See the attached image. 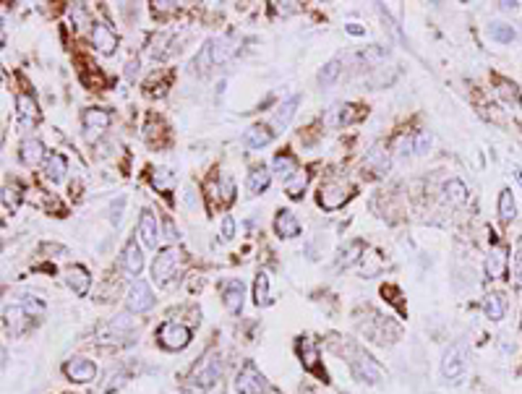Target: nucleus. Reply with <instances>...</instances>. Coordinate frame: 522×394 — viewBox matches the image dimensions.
Here are the masks:
<instances>
[{"label": "nucleus", "mask_w": 522, "mask_h": 394, "mask_svg": "<svg viewBox=\"0 0 522 394\" xmlns=\"http://www.w3.org/2000/svg\"><path fill=\"white\" fill-rule=\"evenodd\" d=\"M233 53H235V48H233V42H230V37H217V40H209L207 45L201 48V53L196 55L193 65L201 68V71H207V68H212V65L225 63Z\"/></svg>", "instance_id": "1"}, {"label": "nucleus", "mask_w": 522, "mask_h": 394, "mask_svg": "<svg viewBox=\"0 0 522 394\" xmlns=\"http://www.w3.org/2000/svg\"><path fill=\"white\" fill-rule=\"evenodd\" d=\"M157 339L168 350H185V347L191 345V329L180 322H165L157 329Z\"/></svg>", "instance_id": "2"}, {"label": "nucleus", "mask_w": 522, "mask_h": 394, "mask_svg": "<svg viewBox=\"0 0 522 394\" xmlns=\"http://www.w3.org/2000/svg\"><path fill=\"white\" fill-rule=\"evenodd\" d=\"M219 373H222V363H219L217 353H207V358L193 368V384L201 389H209V386L217 384Z\"/></svg>", "instance_id": "3"}, {"label": "nucleus", "mask_w": 522, "mask_h": 394, "mask_svg": "<svg viewBox=\"0 0 522 394\" xmlns=\"http://www.w3.org/2000/svg\"><path fill=\"white\" fill-rule=\"evenodd\" d=\"M350 199V185L342 183V180H327L319 188V204L324 209H339L342 204Z\"/></svg>", "instance_id": "4"}, {"label": "nucleus", "mask_w": 522, "mask_h": 394, "mask_svg": "<svg viewBox=\"0 0 522 394\" xmlns=\"http://www.w3.org/2000/svg\"><path fill=\"white\" fill-rule=\"evenodd\" d=\"M178 261H180V253L175 248H165L160 256L154 258L152 264V280L157 285H168L178 272Z\"/></svg>", "instance_id": "5"}, {"label": "nucleus", "mask_w": 522, "mask_h": 394, "mask_svg": "<svg viewBox=\"0 0 522 394\" xmlns=\"http://www.w3.org/2000/svg\"><path fill=\"white\" fill-rule=\"evenodd\" d=\"M63 373L71 378V381H76V384H89V381H94L97 378V363L76 355V358H71V361L63 366Z\"/></svg>", "instance_id": "6"}, {"label": "nucleus", "mask_w": 522, "mask_h": 394, "mask_svg": "<svg viewBox=\"0 0 522 394\" xmlns=\"http://www.w3.org/2000/svg\"><path fill=\"white\" fill-rule=\"evenodd\" d=\"M235 389H238V394H261L266 389V381L254 363H246L235 378Z\"/></svg>", "instance_id": "7"}, {"label": "nucleus", "mask_w": 522, "mask_h": 394, "mask_svg": "<svg viewBox=\"0 0 522 394\" xmlns=\"http://www.w3.org/2000/svg\"><path fill=\"white\" fill-rule=\"evenodd\" d=\"M126 306H129L131 314H144L154 306V292L146 282H136L131 285L129 295H126Z\"/></svg>", "instance_id": "8"}, {"label": "nucleus", "mask_w": 522, "mask_h": 394, "mask_svg": "<svg viewBox=\"0 0 522 394\" xmlns=\"http://www.w3.org/2000/svg\"><path fill=\"white\" fill-rule=\"evenodd\" d=\"M506 266H509V251L506 246H494L486 256V277L489 280H501L506 274Z\"/></svg>", "instance_id": "9"}, {"label": "nucleus", "mask_w": 522, "mask_h": 394, "mask_svg": "<svg viewBox=\"0 0 522 394\" xmlns=\"http://www.w3.org/2000/svg\"><path fill=\"white\" fill-rule=\"evenodd\" d=\"M121 266L129 277H138V274H141V269H144V251H141V246H138L136 241L126 243L123 256H121Z\"/></svg>", "instance_id": "10"}, {"label": "nucleus", "mask_w": 522, "mask_h": 394, "mask_svg": "<svg viewBox=\"0 0 522 394\" xmlns=\"http://www.w3.org/2000/svg\"><path fill=\"white\" fill-rule=\"evenodd\" d=\"M81 123H84L87 136L97 138V136H102L104 131H107V126H110V113H107V110H99V107H92V110L84 113Z\"/></svg>", "instance_id": "11"}, {"label": "nucleus", "mask_w": 522, "mask_h": 394, "mask_svg": "<svg viewBox=\"0 0 522 394\" xmlns=\"http://www.w3.org/2000/svg\"><path fill=\"white\" fill-rule=\"evenodd\" d=\"M353 371H355V376L363 378V381H371V384H376V381L384 378L381 366H379L369 353H358V361H353Z\"/></svg>", "instance_id": "12"}, {"label": "nucleus", "mask_w": 522, "mask_h": 394, "mask_svg": "<svg viewBox=\"0 0 522 394\" xmlns=\"http://www.w3.org/2000/svg\"><path fill=\"white\" fill-rule=\"evenodd\" d=\"M92 42H94V48L99 50L102 55H113L115 48H118L115 32L107 24H102V21H97V24L92 26Z\"/></svg>", "instance_id": "13"}, {"label": "nucleus", "mask_w": 522, "mask_h": 394, "mask_svg": "<svg viewBox=\"0 0 522 394\" xmlns=\"http://www.w3.org/2000/svg\"><path fill=\"white\" fill-rule=\"evenodd\" d=\"M29 319H32V316L26 314V308L21 306V303L3 308V324H6V332H11V334H21V332L26 329Z\"/></svg>", "instance_id": "14"}, {"label": "nucleus", "mask_w": 522, "mask_h": 394, "mask_svg": "<svg viewBox=\"0 0 522 394\" xmlns=\"http://www.w3.org/2000/svg\"><path fill=\"white\" fill-rule=\"evenodd\" d=\"M138 235H141V241H144L146 248H157V243H160V222H157V217H154L149 209L141 212Z\"/></svg>", "instance_id": "15"}, {"label": "nucleus", "mask_w": 522, "mask_h": 394, "mask_svg": "<svg viewBox=\"0 0 522 394\" xmlns=\"http://www.w3.org/2000/svg\"><path fill=\"white\" fill-rule=\"evenodd\" d=\"M16 121H18V128L26 131L32 128L34 123H37V118H40V113H37V102H34L29 94H18L16 97Z\"/></svg>", "instance_id": "16"}, {"label": "nucleus", "mask_w": 522, "mask_h": 394, "mask_svg": "<svg viewBox=\"0 0 522 394\" xmlns=\"http://www.w3.org/2000/svg\"><path fill=\"white\" fill-rule=\"evenodd\" d=\"M462 371H465V350L460 345H455L444 353L442 373H444V378H457V376H462Z\"/></svg>", "instance_id": "17"}, {"label": "nucleus", "mask_w": 522, "mask_h": 394, "mask_svg": "<svg viewBox=\"0 0 522 394\" xmlns=\"http://www.w3.org/2000/svg\"><path fill=\"white\" fill-rule=\"evenodd\" d=\"M65 285L79 295V298H84L89 292V288H92V277H89V272L84 269V266H71L68 272H65Z\"/></svg>", "instance_id": "18"}, {"label": "nucleus", "mask_w": 522, "mask_h": 394, "mask_svg": "<svg viewBox=\"0 0 522 394\" xmlns=\"http://www.w3.org/2000/svg\"><path fill=\"white\" fill-rule=\"evenodd\" d=\"M274 233L280 238H295V235H300V222L290 209H282L274 217Z\"/></svg>", "instance_id": "19"}, {"label": "nucleus", "mask_w": 522, "mask_h": 394, "mask_svg": "<svg viewBox=\"0 0 522 394\" xmlns=\"http://www.w3.org/2000/svg\"><path fill=\"white\" fill-rule=\"evenodd\" d=\"M21 162L34 168V165H40L42 160H48L50 154H45V144H42L40 138H26L24 144H21V152H18Z\"/></svg>", "instance_id": "20"}, {"label": "nucleus", "mask_w": 522, "mask_h": 394, "mask_svg": "<svg viewBox=\"0 0 522 394\" xmlns=\"http://www.w3.org/2000/svg\"><path fill=\"white\" fill-rule=\"evenodd\" d=\"M298 353H300V361H303L305 371L319 373V376L327 381V373H322V371H319V350H316V345H313V342H308V339H300V342H298Z\"/></svg>", "instance_id": "21"}, {"label": "nucleus", "mask_w": 522, "mask_h": 394, "mask_svg": "<svg viewBox=\"0 0 522 394\" xmlns=\"http://www.w3.org/2000/svg\"><path fill=\"white\" fill-rule=\"evenodd\" d=\"M222 303L230 314H241L243 308V282L238 280H230L222 290Z\"/></svg>", "instance_id": "22"}, {"label": "nucleus", "mask_w": 522, "mask_h": 394, "mask_svg": "<svg viewBox=\"0 0 522 394\" xmlns=\"http://www.w3.org/2000/svg\"><path fill=\"white\" fill-rule=\"evenodd\" d=\"M274 133L266 126H251L246 131V136H243V144L249 146V149H264V146L272 144Z\"/></svg>", "instance_id": "23"}, {"label": "nucleus", "mask_w": 522, "mask_h": 394, "mask_svg": "<svg viewBox=\"0 0 522 394\" xmlns=\"http://www.w3.org/2000/svg\"><path fill=\"white\" fill-rule=\"evenodd\" d=\"M483 314L486 319L491 322H501L506 314V303H504V295H499V292H489L486 298H483Z\"/></svg>", "instance_id": "24"}, {"label": "nucleus", "mask_w": 522, "mask_h": 394, "mask_svg": "<svg viewBox=\"0 0 522 394\" xmlns=\"http://www.w3.org/2000/svg\"><path fill=\"white\" fill-rule=\"evenodd\" d=\"M68 173V162H65L63 154H50L45 160V175H48L50 183H60Z\"/></svg>", "instance_id": "25"}, {"label": "nucleus", "mask_w": 522, "mask_h": 394, "mask_svg": "<svg viewBox=\"0 0 522 394\" xmlns=\"http://www.w3.org/2000/svg\"><path fill=\"white\" fill-rule=\"evenodd\" d=\"M269 183H272V173L264 168V165H259V168H254L249 173V191L256 196V193H264L266 188H269Z\"/></svg>", "instance_id": "26"}, {"label": "nucleus", "mask_w": 522, "mask_h": 394, "mask_svg": "<svg viewBox=\"0 0 522 394\" xmlns=\"http://www.w3.org/2000/svg\"><path fill=\"white\" fill-rule=\"evenodd\" d=\"M298 105H300V97L298 94H293L290 99H285V102L277 107V113H274V126H277V128H288V123L293 121Z\"/></svg>", "instance_id": "27"}, {"label": "nucleus", "mask_w": 522, "mask_h": 394, "mask_svg": "<svg viewBox=\"0 0 522 394\" xmlns=\"http://www.w3.org/2000/svg\"><path fill=\"white\" fill-rule=\"evenodd\" d=\"M272 170L288 183L290 177L298 175V162H295V157H290V154H277L272 162Z\"/></svg>", "instance_id": "28"}, {"label": "nucleus", "mask_w": 522, "mask_h": 394, "mask_svg": "<svg viewBox=\"0 0 522 394\" xmlns=\"http://www.w3.org/2000/svg\"><path fill=\"white\" fill-rule=\"evenodd\" d=\"M514 217H517V204H514L512 191L504 188V191L499 193V219H501L504 225H509Z\"/></svg>", "instance_id": "29"}, {"label": "nucleus", "mask_w": 522, "mask_h": 394, "mask_svg": "<svg viewBox=\"0 0 522 394\" xmlns=\"http://www.w3.org/2000/svg\"><path fill=\"white\" fill-rule=\"evenodd\" d=\"M444 196H447V202L460 207V204L467 202V188L462 180H450V183L444 185Z\"/></svg>", "instance_id": "30"}, {"label": "nucleus", "mask_w": 522, "mask_h": 394, "mask_svg": "<svg viewBox=\"0 0 522 394\" xmlns=\"http://www.w3.org/2000/svg\"><path fill=\"white\" fill-rule=\"evenodd\" d=\"M361 256H366V253H363V243L361 241H353V243H347L345 248L339 251L337 264L339 266H353Z\"/></svg>", "instance_id": "31"}, {"label": "nucleus", "mask_w": 522, "mask_h": 394, "mask_svg": "<svg viewBox=\"0 0 522 394\" xmlns=\"http://www.w3.org/2000/svg\"><path fill=\"white\" fill-rule=\"evenodd\" d=\"M254 300L256 306H269V274L261 272L256 274V282H254Z\"/></svg>", "instance_id": "32"}, {"label": "nucleus", "mask_w": 522, "mask_h": 394, "mask_svg": "<svg viewBox=\"0 0 522 394\" xmlns=\"http://www.w3.org/2000/svg\"><path fill=\"white\" fill-rule=\"evenodd\" d=\"M305 185H308V173H305V170L303 173L298 170V175H293L288 183H285V191H288L290 199H300L305 191Z\"/></svg>", "instance_id": "33"}, {"label": "nucleus", "mask_w": 522, "mask_h": 394, "mask_svg": "<svg viewBox=\"0 0 522 394\" xmlns=\"http://www.w3.org/2000/svg\"><path fill=\"white\" fill-rule=\"evenodd\" d=\"M489 34H491V40H496L501 42V45H506V42H512L514 40V29L509 24H504V21H494V24L489 26Z\"/></svg>", "instance_id": "34"}, {"label": "nucleus", "mask_w": 522, "mask_h": 394, "mask_svg": "<svg viewBox=\"0 0 522 394\" xmlns=\"http://www.w3.org/2000/svg\"><path fill=\"white\" fill-rule=\"evenodd\" d=\"M339 73H342V63H339V60H330V63L322 68V73H319V84L332 87V84L339 79Z\"/></svg>", "instance_id": "35"}, {"label": "nucleus", "mask_w": 522, "mask_h": 394, "mask_svg": "<svg viewBox=\"0 0 522 394\" xmlns=\"http://www.w3.org/2000/svg\"><path fill=\"white\" fill-rule=\"evenodd\" d=\"M431 149V133L428 131H420L415 138H413V152L415 154H426Z\"/></svg>", "instance_id": "36"}, {"label": "nucleus", "mask_w": 522, "mask_h": 394, "mask_svg": "<svg viewBox=\"0 0 522 394\" xmlns=\"http://www.w3.org/2000/svg\"><path fill=\"white\" fill-rule=\"evenodd\" d=\"M369 165H376L379 173H381V170L389 168V160H386V154L381 152V149H374V152L369 154Z\"/></svg>", "instance_id": "37"}, {"label": "nucleus", "mask_w": 522, "mask_h": 394, "mask_svg": "<svg viewBox=\"0 0 522 394\" xmlns=\"http://www.w3.org/2000/svg\"><path fill=\"white\" fill-rule=\"evenodd\" d=\"M512 277H514V288H522V248L517 251V256H514Z\"/></svg>", "instance_id": "38"}, {"label": "nucleus", "mask_w": 522, "mask_h": 394, "mask_svg": "<svg viewBox=\"0 0 522 394\" xmlns=\"http://www.w3.org/2000/svg\"><path fill=\"white\" fill-rule=\"evenodd\" d=\"M233 235H235V219L230 214H225V219H222V241H233Z\"/></svg>", "instance_id": "39"}, {"label": "nucleus", "mask_w": 522, "mask_h": 394, "mask_svg": "<svg viewBox=\"0 0 522 394\" xmlns=\"http://www.w3.org/2000/svg\"><path fill=\"white\" fill-rule=\"evenodd\" d=\"M501 94H504L506 99L520 102V92H517V87H514V84H509V81H501Z\"/></svg>", "instance_id": "40"}, {"label": "nucleus", "mask_w": 522, "mask_h": 394, "mask_svg": "<svg viewBox=\"0 0 522 394\" xmlns=\"http://www.w3.org/2000/svg\"><path fill=\"white\" fill-rule=\"evenodd\" d=\"M394 149H397V154L413 152V138H410V136H400V138H397V144H394Z\"/></svg>", "instance_id": "41"}, {"label": "nucleus", "mask_w": 522, "mask_h": 394, "mask_svg": "<svg viewBox=\"0 0 522 394\" xmlns=\"http://www.w3.org/2000/svg\"><path fill=\"white\" fill-rule=\"evenodd\" d=\"M178 3H168V0H162V3H154V11H173Z\"/></svg>", "instance_id": "42"}, {"label": "nucleus", "mask_w": 522, "mask_h": 394, "mask_svg": "<svg viewBox=\"0 0 522 394\" xmlns=\"http://www.w3.org/2000/svg\"><path fill=\"white\" fill-rule=\"evenodd\" d=\"M347 32H350V34H355V37H361V34H363V29H361V26H358V24H350V26H347Z\"/></svg>", "instance_id": "43"}, {"label": "nucleus", "mask_w": 522, "mask_h": 394, "mask_svg": "<svg viewBox=\"0 0 522 394\" xmlns=\"http://www.w3.org/2000/svg\"><path fill=\"white\" fill-rule=\"evenodd\" d=\"M517 6H520V3H499V9H504V11H512V9H517Z\"/></svg>", "instance_id": "44"}]
</instances>
